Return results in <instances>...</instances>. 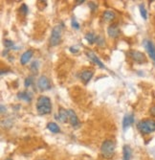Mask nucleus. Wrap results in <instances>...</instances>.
Here are the masks:
<instances>
[{
  "instance_id": "f257e3e1",
  "label": "nucleus",
  "mask_w": 155,
  "mask_h": 160,
  "mask_svg": "<svg viewBox=\"0 0 155 160\" xmlns=\"http://www.w3.org/2000/svg\"><path fill=\"white\" fill-rule=\"evenodd\" d=\"M36 110L40 115L49 114L52 110L51 100L46 96L38 97V103H36Z\"/></svg>"
},
{
  "instance_id": "f03ea898",
  "label": "nucleus",
  "mask_w": 155,
  "mask_h": 160,
  "mask_svg": "<svg viewBox=\"0 0 155 160\" xmlns=\"http://www.w3.org/2000/svg\"><path fill=\"white\" fill-rule=\"evenodd\" d=\"M137 128L142 134H149L155 132V121L152 119H144L138 123Z\"/></svg>"
},
{
  "instance_id": "7ed1b4c3",
  "label": "nucleus",
  "mask_w": 155,
  "mask_h": 160,
  "mask_svg": "<svg viewBox=\"0 0 155 160\" xmlns=\"http://www.w3.org/2000/svg\"><path fill=\"white\" fill-rule=\"evenodd\" d=\"M115 151V143L112 140H106L101 146V153L104 158H112Z\"/></svg>"
},
{
  "instance_id": "20e7f679",
  "label": "nucleus",
  "mask_w": 155,
  "mask_h": 160,
  "mask_svg": "<svg viewBox=\"0 0 155 160\" xmlns=\"http://www.w3.org/2000/svg\"><path fill=\"white\" fill-rule=\"evenodd\" d=\"M60 39H61V27L59 25H57L52 30L51 36H50V45L57 46L60 42Z\"/></svg>"
},
{
  "instance_id": "39448f33",
  "label": "nucleus",
  "mask_w": 155,
  "mask_h": 160,
  "mask_svg": "<svg viewBox=\"0 0 155 160\" xmlns=\"http://www.w3.org/2000/svg\"><path fill=\"white\" fill-rule=\"evenodd\" d=\"M128 55H129V57L133 60L134 61L138 62V63H140V64L146 61V56H144V54H143L140 51L131 50V51L128 52Z\"/></svg>"
},
{
  "instance_id": "423d86ee",
  "label": "nucleus",
  "mask_w": 155,
  "mask_h": 160,
  "mask_svg": "<svg viewBox=\"0 0 155 160\" xmlns=\"http://www.w3.org/2000/svg\"><path fill=\"white\" fill-rule=\"evenodd\" d=\"M38 86L41 91L49 90L51 88V83L49 82V79L45 76H41L38 81Z\"/></svg>"
},
{
  "instance_id": "0eeeda50",
  "label": "nucleus",
  "mask_w": 155,
  "mask_h": 160,
  "mask_svg": "<svg viewBox=\"0 0 155 160\" xmlns=\"http://www.w3.org/2000/svg\"><path fill=\"white\" fill-rule=\"evenodd\" d=\"M144 45L146 47L148 55L150 56V58L152 59V61H154V64H155V45L150 40H144Z\"/></svg>"
},
{
  "instance_id": "6e6552de",
  "label": "nucleus",
  "mask_w": 155,
  "mask_h": 160,
  "mask_svg": "<svg viewBox=\"0 0 155 160\" xmlns=\"http://www.w3.org/2000/svg\"><path fill=\"white\" fill-rule=\"evenodd\" d=\"M68 114H69V122L73 128H78L80 121H78L77 114L75 113L72 109H68Z\"/></svg>"
},
{
  "instance_id": "1a4fd4ad",
  "label": "nucleus",
  "mask_w": 155,
  "mask_h": 160,
  "mask_svg": "<svg viewBox=\"0 0 155 160\" xmlns=\"http://www.w3.org/2000/svg\"><path fill=\"white\" fill-rule=\"evenodd\" d=\"M133 123H134L133 114H127L123 117V128L125 130L127 128H129L131 125H133Z\"/></svg>"
},
{
  "instance_id": "9d476101",
  "label": "nucleus",
  "mask_w": 155,
  "mask_h": 160,
  "mask_svg": "<svg viewBox=\"0 0 155 160\" xmlns=\"http://www.w3.org/2000/svg\"><path fill=\"white\" fill-rule=\"evenodd\" d=\"M33 55H34V52L32 51V50H27V51H25L24 53L22 54L21 58H20V63H21L22 65L27 64L28 61L32 59Z\"/></svg>"
},
{
  "instance_id": "9b49d317",
  "label": "nucleus",
  "mask_w": 155,
  "mask_h": 160,
  "mask_svg": "<svg viewBox=\"0 0 155 160\" xmlns=\"http://www.w3.org/2000/svg\"><path fill=\"white\" fill-rule=\"evenodd\" d=\"M59 119L61 123H66L69 121V114H68V110L64 108H60L59 112V117L57 118Z\"/></svg>"
},
{
  "instance_id": "f8f14e48",
  "label": "nucleus",
  "mask_w": 155,
  "mask_h": 160,
  "mask_svg": "<svg viewBox=\"0 0 155 160\" xmlns=\"http://www.w3.org/2000/svg\"><path fill=\"white\" fill-rule=\"evenodd\" d=\"M107 33H108V36H110V38H115L119 36L120 30H119V28H118L117 25H111V26H109L108 29H107Z\"/></svg>"
},
{
  "instance_id": "ddd939ff",
  "label": "nucleus",
  "mask_w": 155,
  "mask_h": 160,
  "mask_svg": "<svg viewBox=\"0 0 155 160\" xmlns=\"http://www.w3.org/2000/svg\"><path fill=\"white\" fill-rule=\"evenodd\" d=\"M93 75H94V72L92 71V70H84V71L81 72L80 79L84 82V83H87L92 79Z\"/></svg>"
},
{
  "instance_id": "4468645a",
  "label": "nucleus",
  "mask_w": 155,
  "mask_h": 160,
  "mask_svg": "<svg viewBox=\"0 0 155 160\" xmlns=\"http://www.w3.org/2000/svg\"><path fill=\"white\" fill-rule=\"evenodd\" d=\"M123 160H131V155H132V151L130 147L127 145H125L123 148Z\"/></svg>"
},
{
  "instance_id": "2eb2a0df",
  "label": "nucleus",
  "mask_w": 155,
  "mask_h": 160,
  "mask_svg": "<svg viewBox=\"0 0 155 160\" xmlns=\"http://www.w3.org/2000/svg\"><path fill=\"white\" fill-rule=\"evenodd\" d=\"M86 55H87V57L89 58V59H90L92 61L95 62L97 65H99V66L101 67V68H104V65L102 64V62L100 61V60L98 59V57H97L96 55L93 53V52H87V53H86Z\"/></svg>"
},
{
  "instance_id": "dca6fc26",
  "label": "nucleus",
  "mask_w": 155,
  "mask_h": 160,
  "mask_svg": "<svg viewBox=\"0 0 155 160\" xmlns=\"http://www.w3.org/2000/svg\"><path fill=\"white\" fill-rule=\"evenodd\" d=\"M47 128H48L50 132H53V133H59V130H60L59 126H57L56 123H53V122L48 123V125H47Z\"/></svg>"
},
{
  "instance_id": "f3484780",
  "label": "nucleus",
  "mask_w": 155,
  "mask_h": 160,
  "mask_svg": "<svg viewBox=\"0 0 155 160\" xmlns=\"http://www.w3.org/2000/svg\"><path fill=\"white\" fill-rule=\"evenodd\" d=\"M17 98L20 100H24L25 102L29 103V102H31V100H32V96L28 92H21V93H18Z\"/></svg>"
},
{
  "instance_id": "a211bd4d",
  "label": "nucleus",
  "mask_w": 155,
  "mask_h": 160,
  "mask_svg": "<svg viewBox=\"0 0 155 160\" xmlns=\"http://www.w3.org/2000/svg\"><path fill=\"white\" fill-rule=\"evenodd\" d=\"M97 38H98V36H95V34L93 33H87L85 35V39L88 41V43H94V42H97Z\"/></svg>"
},
{
  "instance_id": "6ab92c4d",
  "label": "nucleus",
  "mask_w": 155,
  "mask_h": 160,
  "mask_svg": "<svg viewBox=\"0 0 155 160\" xmlns=\"http://www.w3.org/2000/svg\"><path fill=\"white\" fill-rule=\"evenodd\" d=\"M115 18V14L110 11H106L104 13V19L106 20V21L109 22V21H112L113 19Z\"/></svg>"
},
{
  "instance_id": "aec40b11",
  "label": "nucleus",
  "mask_w": 155,
  "mask_h": 160,
  "mask_svg": "<svg viewBox=\"0 0 155 160\" xmlns=\"http://www.w3.org/2000/svg\"><path fill=\"white\" fill-rule=\"evenodd\" d=\"M139 9H140V14L142 15V17L144 18V20H146V18H148V13H146V8L143 4H141L140 6H139Z\"/></svg>"
},
{
  "instance_id": "412c9836",
  "label": "nucleus",
  "mask_w": 155,
  "mask_h": 160,
  "mask_svg": "<svg viewBox=\"0 0 155 160\" xmlns=\"http://www.w3.org/2000/svg\"><path fill=\"white\" fill-rule=\"evenodd\" d=\"M20 13L23 15H26L28 14V7L26 6V4H22L21 7H20Z\"/></svg>"
},
{
  "instance_id": "4be33fe9",
  "label": "nucleus",
  "mask_w": 155,
  "mask_h": 160,
  "mask_svg": "<svg viewBox=\"0 0 155 160\" xmlns=\"http://www.w3.org/2000/svg\"><path fill=\"white\" fill-rule=\"evenodd\" d=\"M4 45L6 48H11L14 45V42L12 40H9V39H5L4 40Z\"/></svg>"
},
{
  "instance_id": "5701e85b",
  "label": "nucleus",
  "mask_w": 155,
  "mask_h": 160,
  "mask_svg": "<svg viewBox=\"0 0 155 160\" xmlns=\"http://www.w3.org/2000/svg\"><path fill=\"white\" fill-rule=\"evenodd\" d=\"M32 83H33V79L31 78V77H28V78L25 80V82H24V85H25V87H29V86L32 85Z\"/></svg>"
},
{
  "instance_id": "b1692460",
  "label": "nucleus",
  "mask_w": 155,
  "mask_h": 160,
  "mask_svg": "<svg viewBox=\"0 0 155 160\" xmlns=\"http://www.w3.org/2000/svg\"><path fill=\"white\" fill-rule=\"evenodd\" d=\"M72 27L75 28V29H80V25H78V23L77 22V20H76V18L73 17L72 18Z\"/></svg>"
},
{
  "instance_id": "393cba45",
  "label": "nucleus",
  "mask_w": 155,
  "mask_h": 160,
  "mask_svg": "<svg viewBox=\"0 0 155 160\" xmlns=\"http://www.w3.org/2000/svg\"><path fill=\"white\" fill-rule=\"evenodd\" d=\"M149 113H150V115H152L153 117H155V106L150 107V109H149Z\"/></svg>"
},
{
  "instance_id": "a878e982",
  "label": "nucleus",
  "mask_w": 155,
  "mask_h": 160,
  "mask_svg": "<svg viewBox=\"0 0 155 160\" xmlns=\"http://www.w3.org/2000/svg\"><path fill=\"white\" fill-rule=\"evenodd\" d=\"M89 7L91 8V10H92V12H94L95 11V10L97 9V6L95 4L93 3V2H90V3H89Z\"/></svg>"
},
{
  "instance_id": "bb28decb",
  "label": "nucleus",
  "mask_w": 155,
  "mask_h": 160,
  "mask_svg": "<svg viewBox=\"0 0 155 160\" xmlns=\"http://www.w3.org/2000/svg\"><path fill=\"white\" fill-rule=\"evenodd\" d=\"M70 52L71 53H78V49L77 48V47H70Z\"/></svg>"
},
{
  "instance_id": "cd10ccee",
  "label": "nucleus",
  "mask_w": 155,
  "mask_h": 160,
  "mask_svg": "<svg viewBox=\"0 0 155 160\" xmlns=\"http://www.w3.org/2000/svg\"><path fill=\"white\" fill-rule=\"evenodd\" d=\"M38 61H34L33 63H32V65H31V68H36V70L38 69Z\"/></svg>"
},
{
  "instance_id": "c85d7f7f",
  "label": "nucleus",
  "mask_w": 155,
  "mask_h": 160,
  "mask_svg": "<svg viewBox=\"0 0 155 160\" xmlns=\"http://www.w3.org/2000/svg\"><path fill=\"white\" fill-rule=\"evenodd\" d=\"M1 113H4V106H1Z\"/></svg>"
},
{
  "instance_id": "c756f323",
  "label": "nucleus",
  "mask_w": 155,
  "mask_h": 160,
  "mask_svg": "<svg viewBox=\"0 0 155 160\" xmlns=\"http://www.w3.org/2000/svg\"><path fill=\"white\" fill-rule=\"evenodd\" d=\"M6 160H13V159H11V158H8V159H6Z\"/></svg>"
}]
</instances>
